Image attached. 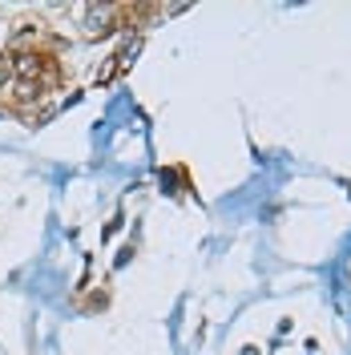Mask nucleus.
I'll list each match as a JSON object with an SVG mask.
<instances>
[{"mask_svg":"<svg viewBox=\"0 0 351 355\" xmlns=\"http://www.w3.org/2000/svg\"><path fill=\"white\" fill-rule=\"evenodd\" d=\"M4 69L12 73V81H33V85H41L44 93L57 89V81H61V65H57V57L44 53V49L4 53Z\"/></svg>","mask_w":351,"mask_h":355,"instance_id":"f257e3e1","label":"nucleus"},{"mask_svg":"<svg viewBox=\"0 0 351 355\" xmlns=\"http://www.w3.org/2000/svg\"><path fill=\"white\" fill-rule=\"evenodd\" d=\"M113 28H117V8L113 4H85L81 8V33L85 37H110Z\"/></svg>","mask_w":351,"mask_h":355,"instance_id":"f03ea898","label":"nucleus"},{"mask_svg":"<svg viewBox=\"0 0 351 355\" xmlns=\"http://www.w3.org/2000/svg\"><path fill=\"white\" fill-rule=\"evenodd\" d=\"M8 97H12V110H33L44 97V89L33 81H8Z\"/></svg>","mask_w":351,"mask_h":355,"instance_id":"7ed1b4c3","label":"nucleus"}]
</instances>
